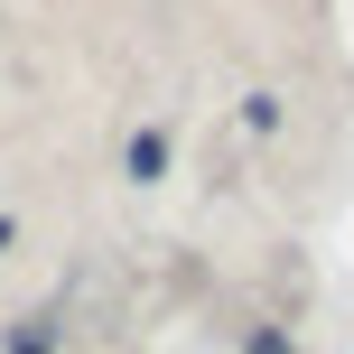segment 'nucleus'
I'll list each match as a JSON object with an SVG mask.
<instances>
[{"label": "nucleus", "mask_w": 354, "mask_h": 354, "mask_svg": "<svg viewBox=\"0 0 354 354\" xmlns=\"http://www.w3.org/2000/svg\"><path fill=\"white\" fill-rule=\"evenodd\" d=\"M168 168V131H140V140H131V177H140V187H149V177H159Z\"/></svg>", "instance_id": "1"}, {"label": "nucleus", "mask_w": 354, "mask_h": 354, "mask_svg": "<svg viewBox=\"0 0 354 354\" xmlns=\"http://www.w3.org/2000/svg\"><path fill=\"white\" fill-rule=\"evenodd\" d=\"M10 354H47V336L37 326H10Z\"/></svg>", "instance_id": "2"}, {"label": "nucleus", "mask_w": 354, "mask_h": 354, "mask_svg": "<svg viewBox=\"0 0 354 354\" xmlns=\"http://www.w3.org/2000/svg\"><path fill=\"white\" fill-rule=\"evenodd\" d=\"M252 354H289V345H280V336H252Z\"/></svg>", "instance_id": "3"}]
</instances>
